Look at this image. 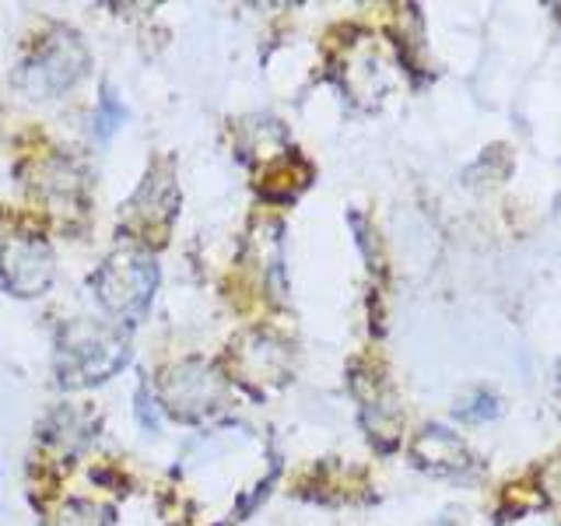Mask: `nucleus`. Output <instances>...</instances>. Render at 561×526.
<instances>
[{"instance_id":"f257e3e1","label":"nucleus","mask_w":561,"mask_h":526,"mask_svg":"<svg viewBox=\"0 0 561 526\" xmlns=\"http://www.w3.org/2000/svg\"><path fill=\"white\" fill-rule=\"evenodd\" d=\"M130 344L119 330L92 320H75L57 333V376L64 386H95L119 373Z\"/></svg>"},{"instance_id":"f03ea898","label":"nucleus","mask_w":561,"mask_h":526,"mask_svg":"<svg viewBox=\"0 0 561 526\" xmlns=\"http://www.w3.org/2000/svg\"><path fill=\"white\" fill-rule=\"evenodd\" d=\"M88 70V49L78 32L53 28L49 39L32 53V57L18 67L14 84L35 102L57 99L67 88H75Z\"/></svg>"},{"instance_id":"7ed1b4c3","label":"nucleus","mask_w":561,"mask_h":526,"mask_svg":"<svg viewBox=\"0 0 561 526\" xmlns=\"http://www.w3.org/2000/svg\"><path fill=\"white\" fill-rule=\"evenodd\" d=\"M158 285V267L148 253L140 250H119L102 263L95 274V295L105 312L134 320L148 309Z\"/></svg>"},{"instance_id":"20e7f679","label":"nucleus","mask_w":561,"mask_h":526,"mask_svg":"<svg viewBox=\"0 0 561 526\" xmlns=\"http://www.w3.org/2000/svg\"><path fill=\"white\" fill-rule=\"evenodd\" d=\"M53 281V250L39 232L28 228H0V285L22 298H35Z\"/></svg>"},{"instance_id":"39448f33","label":"nucleus","mask_w":561,"mask_h":526,"mask_svg":"<svg viewBox=\"0 0 561 526\" xmlns=\"http://www.w3.org/2000/svg\"><path fill=\"white\" fill-rule=\"evenodd\" d=\"M225 393V382L218 376L215 365H207L201 358L175 362L169 365L162 379H158V397L175 418L197 421L218 408V400Z\"/></svg>"},{"instance_id":"423d86ee","label":"nucleus","mask_w":561,"mask_h":526,"mask_svg":"<svg viewBox=\"0 0 561 526\" xmlns=\"http://www.w3.org/2000/svg\"><path fill=\"white\" fill-rule=\"evenodd\" d=\"M411 456L421 470L443 473V478H460V473H467L473 467L470 449L449 428H438V425H428L414 438Z\"/></svg>"},{"instance_id":"0eeeda50","label":"nucleus","mask_w":561,"mask_h":526,"mask_svg":"<svg viewBox=\"0 0 561 526\" xmlns=\"http://www.w3.org/2000/svg\"><path fill=\"white\" fill-rule=\"evenodd\" d=\"M355 393L362 403V425L368 428V435H373L382 449L397 446L400 411H397V397L390 393V386H386L379 376H358Z\"/></svg>"},{"instance_id":"6e6552de","label":"nucleus","mask_w":561,"mask_h":526,"mask_svg":"<svg viewBox=\"0 0 561 526\" xmlns=\"http://www.w3.org/2000/svg\"><path fill=\"white\" fill-rule=\"evenodd\" d=\"M175 204H180V190H175V183H172V172L169 169H162V172L154 169L148 180L140 183L137 197L127 204V210H130L134 221L154 228L158 221L165 225L175 215Z\"/></svg>"},{"instance_id":"1a4fd4ad","label":"nucleus","mask_w":561,"mask_h":526,"mask_svg":"<svg viewBox=\"0 0 561 526\" xmlns=\"http://www.w3.org/2000/svg\"><path fill=\"white\" fill-rule=\"evenodd\" d=\"M239 365L260 382H280V376L288 373V351L274 338H253L245 341V351H239Z\"/></svg>"},{"instance_id":"9d476101","label":"nucleus","mask_w":561,"mask_h":526,"mask_svg":"<svg viewBox=\"0 0 561 526\" xmlns=\"http://www.w3.org/2000/svg\"><path fill=\"white\" fill-rule=\"evenodd\" d=\"M95 425H99V421L92 414L75 411V408H60V411L49 414L46 435H49V443H60L67 449H81V446L92 443Z\"/></svg>"},{"instance_id":"9b49d317","label":"nucleus","mask_w":561,"mask_h":526,"mask_svg":"<svg viewBox=\"0 0 561 526\" xmlns=\"http://www.w3.org/2000/svg\"><path fill=\"white\" fill-rule=\"evenodd\" d=\"M35 183L46 193V197H75L81 186V172L78 165H70L67 158H49V162L35 165Z\"/></svg>"},{"instance_id":"f8f14e48","label":"nucleus","mask_w":561,"mask_h":526,"mask_svg":"<svg viewBox=\"0 0 561 526\" xmlns=\"http://www.w3.org/2000/svg\"><path fill=\"white\" fill-rule=\"evenodd\" d=\"M280 145H285V130H280V123H274V119H245V127H242V148L250 151V155L267 158Z\"/></svg>"},{"instance_id":"ddd939ff","label":"nucleus","mask_w":561,"mask_h":526,"mask_svg":"<svg viewBox=\"0 0 561 526\" xmlns=\"http://www.w3.org/2000/svg\"><path fill=\"white\" fill-rule=\"evenodd\" d=\"M123 123H127V105L119 102V95L113 92V88H105L102 92V102H99V119H95V134L102 140H110Z\"/></svg>"},{"instance_id":"4468645a","label":"nucleus","mask_w":561,"mask_h":526,"mask_svg":"<svg viewBox=\"0 0 561 526\" xmlns=\"http://www.w3.org/2000/svg\"><path fill=\"white\" fill-rule=\"evenodd\" d=\"M110 508H99L92 502H70L60 513L57 526H110Z\"/></svg>"},{"instance_id":"2eb2a0df","label":"nucleus","mask_w":561,"mask_h":526,"mask_svg":"<svg viewBox=\"0 0 561 526\" xmlns=\"http://www.w3.org/2000/svg\"><path fill=\"white\" fill-rule=\"evenodd\" d=\"M495 414H499V400L491 397V393H484V390L460 408V418H467V421H488V418H495Z\"/></svg>"},{"instance_id":"dca6fc26","label":"nucleus","mask_w":561,"mask_h":526,"mask_svg":"<svg viewBox=\"0 0 561 526\" xmlns=\"http://www.w3.org/2000/svg\"><path fill=\"white\" fill-rule=\"evenodd\" d=\"M137 418H140V425H145L148 432H154L158 425H162V414H158V400H151L148 386L137 393Z\"/></svg>"},{"instance_id":"f3484780","label":"nucleus","mask_w":561,"mask_h":526,"mask_svg":"<svg viewBox=\"0 0 561 526\" xmlns=\"http://www.w3.org/2000/svg\"><path fill=\"white\" fill-rule=\"evenodd\" d=\"M558 397H561V373H558Z\"/></svg>"}]
</instances>
